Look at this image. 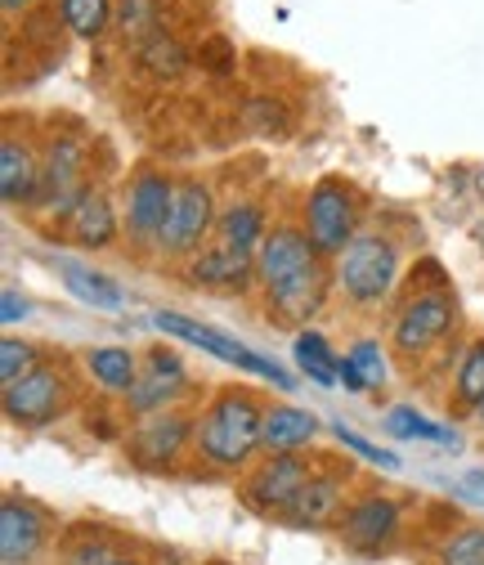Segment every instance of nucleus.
<instances>
[{"label": "nucleus", "instance_id": "nucleus-1", "mask_svg": "<svg viewBox=\"0 0 484 565\" xmlns=\"http://www.w3.org/2000/svg\"><path fill=\"white\" fill-rule=\"evenodd\" d=\"M256 288L279 323H305L323 310L332 274L301 225H273L256 247Z\"/></svg>", "mask_w": 484, "mask_h": 565}, {"label": "nucleus", "instance_id": "nucleus-2", "mask_svg": "<svg viewBox=\"0 0 484 565\" xmlns=\"http://www.w3.org/2000/svg\"><path fill=\"white\" fill-rule=\"evenodd\" d=\"M265 449V408L251 391H216L193 417V454L216 471H238Z\"/></svg>", "mask_w": 484, "mask_h": 565}, {"label": "nucleus", "instance_id": "nucleus-3", "mask_svg": "<svg viewBox=\"0 0 484 565\" xmlns=\"http://www.w3.org/2000/svg\"><path fill=\"white\" fill-rule=\"evenodd\" d=\"M404 269V252L390 234L381 230H359L355 243L332 260V288L341 292L345 306L355 310H377L381 301H390L395 282Z\"/></svg>", "mask_w": 484, "mask_h": 565}, {"label": "nucleus", "instance_id": "nucleus-4", "mask_svg": "<svg viewBox=\"0 0 484 565\" xmlns=\"http://www.w3.org/2000/svg\"><path fill=\"white\" fill-rule=\"evenodd\" d=\"M458 328V297L444 282H422L404 297V306L390 319V350L395 360L418 369L431 350H440Z\"/></svg>", "mask_w": 484, "mask_h": 565}, {"label": "nucleus", "instance_id": "nucleus-5", "mask_svg": "<svg viewBox=\"0 0 484 565\" xmlns=\"http://www.w3.org/2000/svg\"><path fill=\"white\" fill-rule=\"evenodd\" d=\"M90 145L73 130H54L45 139V153H41V198H36V216L50 221H67L73 206L90 193Z\"/></svg>", "mask_w": 484, "mask_h": 565}, {"label": "nucleus", "instance_id": "nucleus-6", "mask_svg": "<svg viewBox=\"0 0 484 565\" xmlns=\"http://www.w3.org/2000/svg\"><path fill=\"white\" fill-rule=\"evenodd\" d=\"M359 216H364V198L355 184H345L336 175H323L301 206V230L314 243V252L323 260H336L359 234Z\"/></svg>", "mask_w": 484, "mask_h": 565}, {"label": "nucleus", "instance_id": "nucleus-7", "mask_svg": "<svg viewBox=\"0 0 484 565\" xmlns=\"http://www.w3.org/2000/svg\"><path fill=\"white\" fill-rule=\"evenodd\" d=\"M153 323H158V332H166L171 341L197 345L202 355H216L221 364H229V369H238V373H251V377H260V382H269V386H279V391H292V386H297L283 364H273L269 355H260V350L243 345L238 337H229V332H221V328H206V323H197V319H189V315H175V310H158Z\"/></svg>", "mask_w": 484, "mask_h": 565}, {"label": "nucleus", "instance_id": "nucleus-8", "mask_svg": "<svg viewBox=\"0 0 484 565\" xmlns=\"http://www.w3.org/2000/svg\"><path fill=\"white\" fill-rule=\"evenodd\" d=\"M73 373H67V364H36L28 377L10 382L6 391H0V404H6V417L14 422V427H50L54 417L67 413V404H73Z\"/></svg>", "mask_w": 484, "mask_h": 565}, {"label": "nucleus", "instance_id": "nucleus-9", "mask_svg": "<svg viewBox=\"0 0 484 565\" xmlns=\"http://www.w3.org/2000/svg\"><path fill=\"white\" fill-rule=\"evenodd\" d=\"M216 221H221V211H216L212 184L197 180V175L175 180V202H171V216H166L158 252L166 260H193L206 247V234L216 230Z\"/></svg>", "mask_w": 484, "mask_h": 565}, {"label": "nucleus", "instance_id": "nucleus-10", "mask_svg": "<svg viewBox=\"0 0 484 565\" xmlns=\"http://www.w3.org/2000/svg\"><path fill=\"white\" fill-rule=\"evenodd\" d=\"M399 534H404V503L395 493H377V489L351 499L336 521V539L355 556H386L399 543Z\"/></svg>", "mask_w": 484, "mask_h": 565}, {"label": "nucleus", "instance_id": "nucleus-11", "mask_svg": "<svg viewBox=\"0 0 484 565\" xmlns=\"http://www.w3.org/2000/svg\"><path fill=\"white\" fill-rule=\"evenodd\" d=\"M175 202V175L162 167H140L126 180V206H121V230L140 252H158L166 216Z\"/></svg>", "mask_w": 484, "mask_h": 565}, {"label": "nucleus", "instance_id": "nucleus-12", "mask_svg": "<svg viewBox=\"0 0 484 565\" xmlns=\"http://www.w3.org/2000/svg\"><path fill=\"white\" fill-rule=\"evenodd\" d=\"M319 467H310L301 454H269L265 462H256V471L243 480V503L260 516H279L297 503V493L310 484Z\"/></svg>", "mask_w": 484, "mask_h": 565}, {"label": "nucleus", "instance_id": "nucleus-13", "mask_svg": "<svg viewBox=\"0 0 484 565\" xmlns=\"http://www.w3.org/2000/svg\"><path fill=\"white\" fill-rule=\"evenodd\" d=\"M189 391V369L184 360L175 355L171 345H158V350H144V364H140V382L126 395V408L135 417H153V413H166L171 399H180Z\"/></svg>", "mask_w": 484, "mask_h": 565}, {"label": "nucleus", "instance_id": "nucleus-14", "mask_svg": "<svg viewBox=\"0 0 484 565\" xmlns=\"http://www.w3.org/2000/svg\"><path fill=\"white\" fill-rule=\"evenodd\" d=\"M184 449H193V417L171 413V408L166 413H153L144 422H135V431L126 440V454L140 462V467H153V471L171 467Z\"/></svg>", "mask_w": 484, "mask_h": 565}, {"label": "nucleus", "instance_id": "nucleus-15", "mask_svg": "<svg viewBox=\"0 0 484 565\" xmlns=\"http://www.w3.org/2000/svg\"><path fill=\"white\" fill-rule=\"evenodd\" d=\"M184 278L206 292H247V288H256V252L212 243L184 265Z\"/></svg>", "mask_w": 484, "mask_h": 565}, {"label": "nucleus", "instance_id": "nucleus-16", "mask_svg": "<svg viewBox=\"0 0 484 565\" xmlns=\"http://www.w3.org/2000/svg\"><path fill=\"white\" fill-rule=\"evenodd\" d=\"M45 543H50V516L32 499L10 493V499L0 503V561L6 565H32Z\"/></svg>", "mask_w": 484, "mask_h": 565}, {"label": "nucleus", "instance_id": "nucleus-17", "mask_svg": "<svg viewBox=\"0 0 484 565\" xmlns=\"http://www.w3.org/2000/svg\"><path fill=\"white\" fill-rule=\"evenodd\" d=\"M0 198H6V206H28V211L41 198V153L14 130L0 139Z\"/></svg>", "mask_w": 484, "mask_h": 565}, {"label": "nucleus", "instance_id": "nucleus-18", "mask_svg": "<svg viewBox=\"0 0 484 565\" xmlns=\"http://www.w3.org/2000/svg\"><path fill=\"white\" fill-rule=\"evenodd\" d=\"M341 512H345V476L341 471H314L310 484L297 493V503L283 512V525L323 530V525H336Z\"/></svg>", "mask_w": 484, "mask_h": 565}, {"label": "nucleus", "instance_id": "nucleus-19", "mask_svg": "<svg viewBox=\"0 0 484 565\" xmlns=\"http://www.w3.org/2000/svg\"><path fill=\"white\" fill-rule=\"evenodd\" d=\"M63 234L73 238L77 247H95V252H99V247H112L117 234H121V221H117L112 198H108L104 189H90V193L73 206V216H67Z\"/></svg>", "mask_w": 484, "mask_h": 565}, {"label": "nucleus", "instance_id": "nucleus-20", "mask_svg": "<svg viewBox=\"0 0 484 565\" xmlns=\"http://www.w3.org/2000/svg\"><path fill=\"white\" fill-rule=\"evenodd\" d=\"M319 436V413L297 404H269L265 408V449L269 454H301Z\"/></svg>", "mask_w": 484, "mask_h": 565}, {"label": "nucleus", "instance_id": "nucleus-21", "mask_svg": "<svg viewBox=\"0 0 484 565\" xmlns=\"http://www.w3.org/2000/svg\"><path fill=\"white\" fill-rule=\"evenodd\" d=\"M54 269L63 278V288L73 292L82 306H95V310H121L126 306L121 288H117L108 274H99V269H90L82 260H67V256H54Z\"/></svg>", "mask_w": 484, "mask_h": 565}, {"label": "nucleus", "instance_id": "nucleus-22", "mask_svg": "<svg viewBox=\"0 0 484 565\" xmlns=\"http://www.w3.org/2000/svg\"><path fill=\"white\" fill-rule=\"evenodd\" d=\"M112 32H117V41L126 50H144L153 36L171 32L166 28V6H162V0H117Z\"/></svg>", "mask_w": 484, "mask_h": 565}, {"label": "nucleus", "instance_id": "nucleus-23", "mask_svg": "<svg viewBox=\"0 0 484 565\" xmlns=\"http://www.w3.org/2000/svg\"><path fill=\"white\" fill-rule=\"evenodd\" d=\"M140 355L135 350H126V345H95V350H86V373L108 391V395H130L135 391V382H140Z\"/></svg>", "mask_w": 484, "mask_h": 565}, {"label": "nucleus", "instance_id": "nucleus-24", "mask_svg": "<svg viewBox=\"0 0 484 565\" xmlns=\"http://www.w3.org/2000/svg\"><path fill=\"white\" fill-rule=\"evenodd\" d=\"M135 67H140L144 77L162 82V86H175L189 73V67H193V54H189V45L175 32H162L144 50H135Z\"/></svg>", "mask_w": 484, "mask_h": 565}, {"label": "nucleus", "instance_id": "nucleus-25", "mask_svg": "<svg viewBox=\"0 0 484 565\" xmlns=\"http://www.w3.org/2000/svg\"><path fill=\"white\" fill-rule=\"evenodd\" d=\"M216 234H221V243H229V247H243V252H256L260 243H265V206L260 202H229L225 211H221V221H216Z\"/></svg>", "mask_w": 484, "mask_h": 565}, {"label": "nucleus", "instance_id": "nucleus-26", "mask_svg": "<svg viewBox=\"0 0 484 565\" xmlns=\"http://www.w3.org/2000/svg\"><path fill=\"white\" fill-rule=\"evenodd\" d=\"M58 23L82 36V41H99L112 32V14H117V0H58L54 6Z\"/></svg>", "mask_w": 484, "mask_h": 565}, {"label": "nucleus", "instance_id": "nucleus-27", "mask_svg": "<svg viewBox=\"0 0 484 565\" xmlns=\"http://www.w3.org/2000/svg\"><path fill=\"white\" fill-rule=\"evenodd\" d=\"M292 350H297L301 373H305L314 386L332 391V386L341 382V377H336V360H341V355H336V350H332L319 332H310V328H305V332H297V345H292Z\"/></svg>", "mask_w": 484, "mask_h": 565}, {"label": "nucleus", "instance_id": "nucleus-28", "mask_svg": "<svg viewBox=\"0 0 484 565\" xmlns=\"http://www.w3.org/2000/svg\"><path fill=\"white\" fill-rule=\"evenodd\" d=\"M117 556L112 530L104 525H77L63 539V565H108Z\"/></svg>", "mask_w": 484, "mask_h": 565}, {"label": "nucleus", "instance_id": "nucleus-29", "mask_svg": "<svg viewBox=\"0 0 484 565\" xmlns=\"http://www.w3.org/2000/svg\"><path fill=\"white\" fill-rule=\"evenodd\" d=\"M453 399L462 413H480L484 404V337L462 350L458 373H453Z\"/></svg>", "mask_w": 484, "mask_h": 565}, {"label": "nucleus", "instance_id": "nucleus-30", "mask_svg": "<svg viewBox=\"0 0 484 565\" xmlns=\"http://www.w3.org/2000/svg\"><path fill=\"white\" fill-rule=\"evenodd\" d=\"M386 431H390L395 440H431V445H453V449H458V431L435 427L431 417H422L418 408H408V404H395V408L386 413Z\"/></svg>", "mask_w": 484, "mask_h": 565}, {"label": "nucleus", "instance_id": "nucleus-31", "mask_svg": "<svg viewBox=\"0 0 484 565\" xmlns=\"http://www.w3.org/2000/svg\"><path fill=\"white\" fill-rule=\"evenodd\" d=\"M243 126L260 139H283V135H292V108L283 99L256 95V99L243 104Z\"/></svg>", "mask_w": 484, "mask_h": 565}, {"label": "nucleus", "instance_id": "nucleus-32", "mask_svg": "<svg viewBox=\"0 0 484 565\" xmlns=\"http://www.w3.org/2000/svg\"><path fill=\"white\" fill-rule=\"evenodd\" d=\"M435 565H484V525H458L435 547Z\"/></svg>", "mask_w": 484, "mask_h": 565}, {"label": "nucleus", "instance_id": "nucleus-33", "mask_svg": "<svg viewBox=\"0 0 484 565\" xmlns=\"http://www.w3.org/2000/svg\"><path fill=\"white\" fill-rule=\"evenodd\" d=\"M41 360H36V345H28V341H19V337H6L0 341V382H19V377H28L32 369H36Z\"/></svg>", "mask_w": 484, "mask_h": 565}, {"label": "nucleus", "instance_id": "nucleus-34", "mask_svg": "<svg viewBox=\"0 0 484 565\" xmlns=\"http://www.w3.org/2000/svg\"><path fill=\"white\" fill-rule=\"evenodd\" d=\"M332 436H336V445H345L351 454H359L364 462H373V467H381V471H399V458L390 454V449H381V445H373V440H364V436H355L345 422H332Z\"/></svg>", "mask_w": 484, "mask_h": 565}, {"label": "nucleus", "instance_id": "nucleus-35", "mask_svg": "<svg viewBox=\"0 0 484 565\" xmlns=\"http://www.w3.org/2000/svg\"><path fill=\"white\" fill-rule=\"evenodd\" d=\"M355 364H359V373L368 377V386H381L386 377H390V364H386V350H381V341L377 337H359L351 350H345Z\"/></svg>", "mask_w": 484, "mask_h": 565}, {"label": "nucleus", "instance_id": "nucleus-36", "mask_svg": "<svg viewBox=\"0 0 484 565\" xmlns=\"http://www.w3.org/2000/svg\"><path fill=\"white\" fill-rule=\"evenodd\" d=\"M197 63H202L212 77H229L234 67H238V54H234V45H229L221 32H212V36L197 45Z\"/></svg>", "mask_w": 484, "mask_h": 565}, {"label": "nucleus", "instance_id": "nucleus-37", "mask_svg": "<svg viewBox=\"0 0 484 565\" xmlns=\"http://www.w3.org/2000/svg\"><path fill=\"white\" fill-rule=\"evenodd\" d=\"M336 377H341V386L351 391V395H364V391H368V377L359 373V364H355L351 355H341V360H336Z\"/></svg>", "mask_w": 484, "mask_h": 565}, {"label": "nucleus", "instance_id": "nucleus-38", "mask_svg": "<svg viewBox=\"0 0 484 565\" xmlns=\"http://www.w3.org/2000/svg\"><path fill=\"white\" fill-rule=\"evenodd\" d=\"M28 315H32V306L14 288H6V297H0V323H23Z\"/></svg>", "mask_w": 484, "mask_h": 565}, {"label": "nucleus", "instance_id": "nucleus-39", "mask_svg": "<svg viewBox=\"0 0 484 565\" xmlns=\"http://www.w3.org/2000/svg\"><path fill=\"white\" fill-rule=\"evenodd\" d=\"M6 6V14H19V10H32V0H0Z\"/></svg>", "mask_w": 484, "mask_h": 565}, {"label": "nucleus", "instance_id": "nucleus-40", "mask_svg": "<svg viewBox=\"0 0 484 565\" xmlns=\"http://www.w3.org/2000/svg\"><path fill=\"white\" fill-rule=\"evenodd\" d=\"M108 565H144V561H140V556H126V552H117Z\"/></svg>", "mask_w": 484, "mask_h": 565}, {"label": "nucleus", "instance_id": "nucleus-41", "mask_svg": "<svg viewBox=\"0 0 484 565\" xmlns=\"http://www.w3.org/2000/svg\"><path fill=\"white\" fill-rule=\"evenodd\" d=\"M466 484H471V489H480V493H484V471H471V476H466Z\"/></svg>", "mask_w": 484, "mask_h": 565}, {"label": "nucleus", "instance_id": "nucleus-42", "mask_svg": "<svg viewBox=\"0 0 484 565\" xmlns=\"http://www.w3.org/2000/svg\"><path fill=\"white\" fill-rule=\"evenodd\" d=\"M475 417H480V422H484V404H480V413H475Z\"/></svg>", "mask_w": 484, "mask_h": 565}]
</instances>
